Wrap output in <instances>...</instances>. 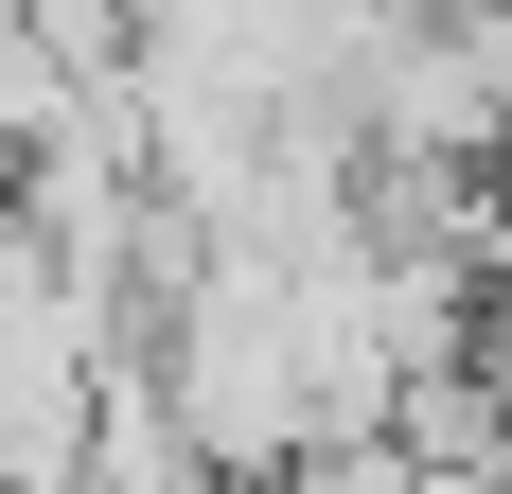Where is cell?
Here are the masks:
<instances>
[{
    "mask_svg": "<svg viewBox=\"0 0 512 494\" xmlns=\"http://www.w3.org/2000/svg\"><path fill=\"white\" fill-rule=\"evenodd\" d=\"M442 247H460V283L512 300V159H460V195H442Z\"/></svg>",
    "mask_w": 512,
    "mask_h": 494,
    "instance_id": "2",
    "label": "cell"
},
{
    "mask_svg": "<svg viewBox=\"0 0 512 494\" xmlns=\"http://www.w3.org/2000/svg\"><path fill=\"white\" fill-rule=\"evenodd\" d=\"M89 89H106L89 53H53L36 18L0 0V159H36V142H53V124H71V106H89Z\"/></svg>",
    "mask_w": 512,
    "mask_h": 494,
    "instance_id": "1",
    "label": "cell"
},
{
    "mask_svg": "<svg viewBox=\"0 0 512 494\" xmlns=\"http://www.w3.org/2000/svg\"><path fill=\"white\" fill-rule=\"evenodd\" d=\"M495 318V353H477V389H495V459H512V300H477Z\"/></svg>",
    "mask_w": 512,
    "mask_h": 494,
    "instance_id": "4",
    "label": "cell"
},
{
    "mask_svg": "<svg viewBox=\"0 0 512 494\" xmlns=\"http://www.w3.org/2000/svg\"><path fill=\"white\" fill-rule=\"evenodd\" d=\"M18 18H36L53 53H89V71H106V53H124V0H18Z\"/></svg>",
    "mask_w": 512,
    "mask_h": 494,
    "instance_id": "3",
    "label": "cell"
}]
</instances>
